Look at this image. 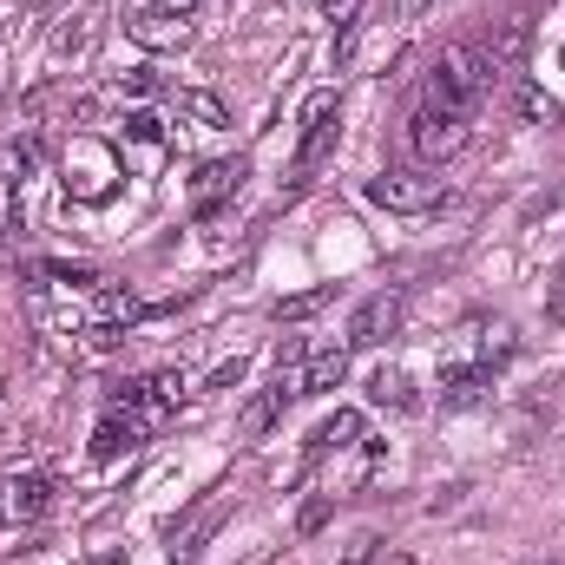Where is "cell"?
Here are the masks:
<instances>
[{
	"label": "cell",
	"instance_id": "7402d4cb",
	"mask_svg": "<svg viewBox=\"0 0 565 565\" xmlns=\"http://www.w3.org/2000/svg\"><path fill=\"white\" fill-rule=\"evenodd\" d=\"M119 342H126V322H106V316H93V322L79 329V349H86V355H113Z\"/></svg>",
	"mask_w": 565,
	"mask_h": 565
},
{
	"label": "cell",
	"instance_id": "7c38bea8",
	"mask_svg": "<svg viewBox=\"0 0 565 565\" xmlns=\"http://www.w3.org/2000/svg\"><path fill=\"white\" fill-rule=\"evenodd\" d=\"M526 46H533V20H526V13H507V20L493 26V40H487V60L507 73V66L526 60Z\"/></svg>",
	"mask_w": 565,
	"mask_h": 565
},
{
	"label": "cell",
	"instance_id": "e0dca14e",
	"mask_svg": "<svg viewBox=\"0 0 565 565\" xmlns=\"http://www.w3.org/2000/svg\"><path fill=\"white\" fill-rule=\"evenodd\" d=\"M86 46H93V20H86V13H73V20H60V26H53L46 60H53V66H66V60H79Z\"/></svg>",
	"mask_w": 565,
	"mask_h": 565
},
{
	"label": "cell",
	"instance_id": "d4e9b609",
	"mask_svg": "<svg viewBox=\"0 0 565 565\" xmlns=\"http://www.w3.org/2000/svg\"><path fill=\"white\" fill-rule=\"evenodd\" d=\"M546 322L565 329V264H559V277H553V289H546Z\"/></svg>",
	"mask_w": 565,
	"mask_h": 565
},
{
	"label": "cell",
	"instance_id": "ba28073f",
	"mask_svg": "<svg viewBox=\"0 0 565 565\" xmlns=\"http://www.w3.org/2000/svg\"><path fill=\"white\" fill-rule=\"evenodd\" d=\"M126 33L139 40L145 53H184V46H191V20H184L178 7H145V13L126 20Z\"/></svg>",
	"mask_w": 565,
	"mask_h": 565
},
{
	"label": "cell",
	"instance_id": "ac0fdd59",
	"mask_svg": "<svg viewBox=\"0 0 565 565\" xmlns=\"http://www.w3.org/2000/svg\"><path fill=\"white\" fill-rule=\"evenodd\" d=\"M178 113L198 119L204 132H224V126H231V106H224L217 93H178Z\"/></svg>",
	"mask_w": 565,
	"mask_h": 565
},
{
	"label": "cell",
	"instance_id": "cb8c5ba5",
	"mask_svg": "<svg viewBox=\"0 0 565 565\" xmlns=\"http://www.w3.org/2000/svg\"><path fill=\"white\" fill-rule=\"evenodd\" d=\"M119 93H132V99H151V93H158V73H151V66H132V73L119 79Z\"/></svg>",
	"mask_w": 565,
	"mask_h": 565
},
{
	"label": "cell",
	"instance_id": "277c9868",
	"mask_svg": "<svg viewBox=\"0 0 565 565\" xmlns=\"http://www.w3.org/2000/svg\"><path fill=\"white\" fill-rule=\"evenodd\" d=\"M335 139H342V99L335 93H316L309 99V113H302V145H296V171L309 178L329 151H335Z\"/></svg>",
	"mask_w": 565,
	"mask_h": 565
},
{
	"label": "cell",
	"instance_id": "9c48e42d",
	"mask_svg": "<svg viewBox=\"0 0 565 565\" xmlns=\"http://www.w3.org/2000/svg\"><path fill=\"white\" fill-rule=\"evenodd\" d=\"M250 178V164L244 158H211V164H198V178H191V211L198 217H211L224 198H237V184Z\"/></svg>",
	"mask_w": 565,
	"mask_h": 565
},
{
	"label": "cell",
	"instance_id": "603a6c76",
	"mask_svg": "<svg viewBox=\"0 0 565 565\" xmlns=\"http://www.w3.org/2000/svg\"><path fill=\"white\" fill-rule=\"evenodd\" d=\"M322 526H329V493L302 500V513H296V533H322Z\"/></svg>",
	"mask_w": 565,
	"mask_h": 565
},
{
	"label": "cell",
	"instance_id": "6da1fadb",
	"mask_svg": "<svg viewBox=\"0 0 565 565\" xmlns=\"http://www.w3.org/2000/svg\"><path fill=\"white\" fill-rule=\"evenodd\" d=\"M493 79H500V66H493L480 46L447 40V46L434 53V73H427V99H422V106L454 113V119H473V106L493 93Z\"/></svg>",
	"mask_w": 565,
	"mask_h": 565
},
{
	"label": "cell",
	"instance_id": "5b68a950",
	"mask_svg": "<svg viewBox=\"0 0 565 565\" xmlns=\"http://www.w3.org/2000/svg\"><path fill=\"white\" fill-rule=\"evenodd\" d=\"M402 316H408V296H402V289L362 296V309L349 316V349H382V342L402 329Z\"/></svg>",
	"mask_w": 565,
	"mask_h": 565
},
{
	"label": "cell",
	"instance_id": "7a4b0ae2",
	"mask_svg": "<svg viewBox=\"0 0 565 565\" xmlns=\"http://www.w3.org/2000/svg\"><path fill=\"white\" fill-rule=\"evenodd\" d=\"M362 198L382 204V211H395V217H422V211H440L447 204V184L440 178H422V171H382V178L362 184Z\"/></svg>",
	"mask_w": 565,
	"mask_h": 565
},
{
	"label": "cell",
	"instance_id": "4fadbf2b",
	"mask_svg": "<svg viewBox=\"0 0 565 565\" xmlns=\"http://www.w3.org/2000/svg\"><path fill=\"white\" fill-rule=\"evenodd\" d=\"M139 434H145L139 415H126V408H106V415H99V427H93V454H99V460H113V454L139 447Z\"/></svg>",
	"mask_w": 565,
	"mask_h": 565
},
{
	"label": "cell",
	"instance_id": "3957f363",
	"mask_svg": "<svg viewBox=\"0 0 565 565\" xmlns=\"http://www.w3.org/2000/svg\"><path fill=\"white\" fill-rule=\"evenodd\" d=\"M467 119H454V113H434V106H415L408 113V151L422 158V164H447V158H460L467 151Z\"/></svg>",
	"mask_w": 565,
	"mask_h": 565
},
{
	"label": "cell",
	"instance_id": "9a60e30c",
	"mask_svg": "<svg viewBox=\"0 0 565 565\" xmlns=\"http://www.w3.org/2000/svg\"><path fill=\"white\" fill-rule=\"evenodd\" d=\"M355 440H362V415H355V408H335L329 422L309 434V460H322V454H342V447H355Z\"/></svg>",
	"mask_w": 565,
	"mask_h": 565
},
{
	"label": "cell",
	"instance_id": "30bf717a",
	"mask_svg": "<svg viewBox=\"0 0 565 565\" xmlns=\"http://www.w3.org/2000/svg\"><path fill=\"white\" fill-rule=\"evenodd\" d=\"M487 388H493V369H480V362H454V369H440V408H480Z\"/></svg>",
	"mask_w": 565,
	"mask_h": 565
},
{
	"label": "cell",
	"instance_id": "4316f807",
	"mask_svg": "<svg viewBox=\"0 0 565 565\" xmlns=\"http://www.w3.org/2000/svg\"><path fill=\"white\" fill-rule=\"evenodd\" d=\"M434 0H388V20H422Z\"/></svg>",
	"mask_w": 565,
	"mask_h": 565
},
{
	"label": "cell",
	"instance_id": "2e32d148",
	"mask_svg": "<svg viewBox=\"0 0 565 565\" xmlns=\"http://www.w3.org/2000/svg\"><path fill=\"white\" fill-rule=\"evenodd\" d=\"M473 335H480V355H473L480 369H500V362L520 355V335H513V322H500V316H493V322H473Z\"/></svg>",
	"mask_w": 565,
	"mask_h": 565
},
{
	"label": "cell",
	"instance_id": "f1b7e54d",
	"mask_svg": "<svg viewBox=\"0 0 565 565\" xmlns=\"http://www.w3.org/2000/svg\"><path fill=\"white\" fill-rule=\"evenodd\" d=\"M13 7H20V13H40V7H53V0H13Z\"/></svg>",
	"mask_w": 565,
	"mask_h": 565
},
{
	"label": "cell",
	"instance_id": "f546056e",
	"mask_svg": "<svg viewBox=\"0 0 565 565\" xmlns=\"http://www.w3.org/2000/svg\"><path fill=\"white\" fill-rule=\"evenodd\" d=\"M158 7H178V13H191V7H198V0H158Z\"/></svg>",
	"mask_w": 565,
	"mask_h": 565
},
{
	"label": "cell",
	"instance_id": "5bb4252c",
	"mask_svg": "<svg viewBox=\"0 0 565 565\" xmlns=\"http://www.w3.org/2000/svg\"><path fill=\"white\" fill-rule=\"evenodd\" d=\"M282 408H289V388H264V395H250V402H244V415H237V434H244V440H264V434H270V427L282 422Z\"/></svg>",
	"mask_w": 565,
	"mask_h": 565
},
{
	"label": "cell",
	"instance_id": "484cf974",
	"mask_svg": "<svg viewBox=\"0 0 565 565\" xmlns=\"http://www.w3.org/2000/svg\"><path fill=\"white\" fill-rule=\"evenodd\" d=\"M237 382H244V355H231V362L211 369V388H237Z\"/></svg>",
	"mask_w": 565,
	"mask_h": 565
},
{
	"label": "cell",
	"instance_id": "52a82bcc",
	"mask_svg": "<svg viewBox=\"0 0 565 565\" xmlns=\"http://www.w3.org/2000/svg\"><path fill=\"white\" fill-rule=\"evenodd\" d=\"M342 375H349V342L316 349L302 369H289V375H277V382L289 388V402H302V395H329V388H342Z\"/></svg>",
	"mask_w": 565,
	"mask_h": 565
},
{
	"label": "cell",
	"instance_id": "8fae6325",
	"mask_svg": "<svg viewBox=\"0 0 565 565\" xmlns=\"http://www.w3.org/2000/svg\"><path fill=\"white\" fill-rule=\"evenodd\" d=\"M40 158H46V145L33 139V132H13V139L0 145V184H26V178H40Z\"/></svg>",
	"mask_w": 565,
	"mask_h": 565
},
{
	"label": "cell",
	"instance_id": "ffe728a7",
	"mask_svg": "<svg viewBox=\"0 0 565 565\" xmlns=\"http://www.w3.org/2000/svg\"><path fill=\"white\" fill-rule=\"evenodd\" d=\"M369 402H382V408H415L408 375H402V369H375V375H369Z\"/></svg>",
	"mask_w": 565,
	"mask_h": 565
},
{
	"label": "cell",
	"instance_id": "d6986e66",
	"mask_svg": "<svg viewBox=\"0 0 565 565\" xmlns=\"http://www.w3.org/2000/svg\"><path fill=\"white\" fill-rule=\"evenodd\" d=\"M164 139H171V132H164V119H158L151 106H139V113H126V145H139L145 158H151V151H164Z\"/></svg>",
	"mask_w": 565,
	"mask_h": 565
},
{
	"label": "cell",
	"instance_id": "8992f818",
	"mask_svg": "<svg viewBox=\"0 0 565 565\" xmlns=\"http://www.w3.org/2000/svg\"><path fill=\"white\" fill-rule=\"evenodd\" d=\"M53 507V480L46 473H0V533L7 526H33Z\"/></svg>",
	"mask_w": 565,
	"mask_h": 565
},
{
	"label": "cell",
	"instance_id": "44dd1931",
	"mask_svg": "<svg viewBox=\"0 0 565 565\" xmlns=\"http://www.w3.org/2000/svg\"><path fill=\"white\" fill-rule=\"evenodd\" d=\"M329 302H335V282L302 289V296H282V302H277V322H302V316H316V309H329Z\"/></svg>",
	"mask_w": 565,
	"mask_h": 565
},
{
	"label": "cell",
	"instance_id": "83f0119b",
	"mask_svg": "<svg viewBox=\"0 0 565 565\" xmlns=\"http://www.w3.org/2000/svg\"><path fill=\"white\" fill-rule=\"evenodd\" d=\"M520 113H526V119H553V99H540V93H520Z\"/></svg>",
	"mask_w": 565,
	"mask_h": 565
}]
</instances>
